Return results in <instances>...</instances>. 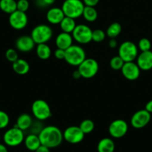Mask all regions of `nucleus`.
<instances>
[{
	"label": "nucleus",
	"mask_w": 152,
	"mask_h": 152,
	"mask_svg": "<svg viewBox=\"0 0 152 152\" xmlns=\"http://www.w3.org/2000/svg\"><path fill=\"white\" fill-rule=\"evenodd\" d=\"M41 145L49 148L58 147L63 140V132L58 127L55 126H48L43 127L38 134Z\"/></svg>",
	"instance_id": "1"
},
{
	"label": "nucleus",
	"mask_w": 152,
	"mask_h": 152,
	"mask_svg": "<svg viewBox=\"0 0 152 152\" xmlns=\"http://www.w3.org/2000/svg\"><path fill=\"white\" fill-rule=\"evenodd\" d=\"M86 58L84 49L77 45H72L65 50L64 60L72 66H78Z\"/></svg>",
	"instance_id": "2"
},
{
	"label": "nucleus",
	"mask_w": 152,
	"mask_h": 152,
	"mask_svg": "<svg viewBox=\"0 0 152 152\" xmlns=\"http://www.w3.org/2000/svg\"><path fill=\"white\" fill-rule=\"evenodd\" d=\"M145 109L146 111H148L150 114H152V99L147 102V104L145 105Z\"/></svg>",
	"instance_id": "40"
},
{
	"label": "nucleus",
	"mask_w": 152,
	"mask_h": 152,
	"mask_svg": "<svg viewBox=\"0 0 152 152\" xmlns=\"http://www.w3.org/2000/svg\"><path fill=\"white\" fill-rule=\"evenodd\" d=\"M24 144L25 148L31 151H35L41 145L38 134L31 133L24 139Z\"/></svg>",
	"instance_id": "19"
},
{
	"label": "nucleus",
	"mask_w": 152,
	"mask_h": 152,
	"mask_svg": "<svg viewBox=\"0 0 152 152\" xmlns=\"http://www.w3.org/2000/svg\"><path fill=\"white\" fill-rule=\"evenodd\" d=\"M128 131V124L122 119H117L111 122L108 128L109 134L113 138L119 139L126 135Z\"/></svg>",
	"instance_id": "10"
},
{
	"label": "nucleus",
	"mask_w": 152,
	"mask_h": 152,
	"mask_svg": "<svg viewBox=\"0 0 152 152\" xmlns=\"http://www.w3.org/2000/svg\"><path fill=\"white\" fill-rule=\"evenodd\" d=\"M151 120V114L145 109L139 110L134 113L131 119V124L134 129H142L145 127Z\"/></svg>",
	"instance_id": "13"
},
{
	"label": "nucleus",
	"mask_w": 152,
	"mask_h": 152,
	"mask_svg": "<svg viewBox=\"0 0 152 152\" xmlns=\"http://www.w3.org/2000/svg\"><path fill=\"white\" fill-rule=\"evenodd\" d=\"M53 36V31L49 25L40 24L37 25L32 29L31 37L35 44L47 43Z\"/></svg>",
	"instance_id": "5"
},
{
	"label": "nucleus",
	"mask_w": 152,
	"mask_h": 152,
	"mask_svg": "<svg viewBox=\"0 0 152 152\" xmlns=\"http://www.w3.org/2000/svg\"><path fill=\"white\" fill-rule=\"evenodd\" d=\"M54 55H55L56 59H60V60L64 59V58H65V50L61 48H57L56 50H55Z\"/></svg>",
	"instance_id": "36"
},
{
	"label": "nucleus",
	"mask_w": 152,
	"mask_h": 152,
	"mask_svg": "<svg viewBox=\"0 0 152 152\" xmlns=\"http://www.w3.org/2000/svg\"><path fill=\"white\" fill-rule=\"evenodd\" d=\"M99 65L95 59L92 58H86L77 66L81 77L84 79H91L95 77L98 72Z\"/></svg>",
	"instance_id": "8"
},
{
	"label": "nucleus",
	"mask_w": 152,
	"mask_h": 152,
	"mask_svg": "<svg viewBox=\"0 0 152 152\" xmlns=\"http://www.w3.org/2000/svg\"><path fill=\"white\" fill-rule=\"evenodd\" d=\"M79 127L84 134H88L93 132L94 129H95V123L92 120H89V119H86V120L81 121V123L79 125Z\"/></svg>",
	"instance_id": "28"
},
{
	"label": "nucleus",
	"mask_w": 152,
	"mask_h": 152,
	"mask_svg": "<svg viewBox=\"0 0 152 152\" xmlns=\"http://www.w3.org/2000/svg\"><path fill=\"white\" fill-rule=\"evenodd\" d=\"M73 37L71 34L61 32L57 36L55 39V45L58 48L66 50L72 45H73Z\"/></svg>",
	"instance_id": "18"
},
{
	"label": "nucleus",
	"mask_w": 152,
	"mask_h": 152,
	"mask_svg": "<svg viewBox=\"0 0 152 152\" xmlns=\"http://www.w3.org/2000/svg\"><path fill=\"white\" fill-rule=\"evenodd\" d=\"M36 53L39 59L42 60H46L49 59L52 55V49L48 45L47 43L38 44L36 47Z\"/></svg>",
	"instance_id": "23"
},
{
	"label": "nucleus",
	"mask_w": 152,
	"mask_h": 152,
	"mask_svg": "<svg viewBox=\"0 0 152 152\" xmlns=\"http://www.w3.org/2000/svg\"><path fill=\"white\" fill-rule=\"evenodd\" d=\"M82 16L84 18L86 21L89 22H93L98 18V12L95 7L92 6H86L85 5L84 9H83V14Z\"/></svg>",
	"instance_id": "26"
},
{
	"label": "nucleus",
	"mask_w": 152,
	"mask_h": 152,
	"mask_svg": "<svg viewBox=\"0 0 152 152\" xmlns=\"http://www.w3.org/2000/svg\"><path fill=\"white\" fill-rule=\"evenodd\" d=\"M106 33L101 29H95L92 31V41L95 42H101L106 38Z\"/></svg>",
	"instance_id": "30"
},
{
	"label": "nucleus",
	"mask_w": 152,
	"mask_h": 152,
	"mask_svg": "<svg viewBox=\"0 0 152 152\" xmlns=\"http://www.w3.org/2000/svg\"><path fill=\"white\" fill-rule=\"evenodd\" d=\"M63 140L70 144H77L82 142L85 134L79 126H72L66 128L63 132Z\"/></svg>",
	"instance_id": "11"
},
{
	"label": "nucleus",
	"mask_w": 152,
	"mask_h": 152,
	"mask_svg": "<svg viewBox=\"0 0 152 152\" xmlns=\"http://www.w3.org/2000/svg\"><path fill=\"white\" fill-rule=\"evenodd\" d=\"M72 77H73V78L75 79V80H78V79H80V77H81V75H80V72H79L78 70H77V71H75L74 72H73Z\"/></svg>",
	"instance_id": "41"
},
{
	"label": "nucleus",
	"mask_w": 152,
	"mask_h": 152,
	"mask_svg": "<svg viewBox=\"0 0 152 152\" xmlns=\"http://www.w3.org/2000/svg\"><path fill=\"white\" fill-rule=\"evenodd\" d=\"M0 141H1V135H0Z\"/></svg>",
	"instance_id": "43"
},
{
	"label": "nucleus",
	"mask_w": 152,
	"mask_h": 152,
	"mask_svg": "<svg viewBox=\"0 0 152 152\" xmlns=\"http://www.w3.org/2000/svg\"><path fill=\"white\" fill-rule=\"evenodd\" d=\"M12 68L16 74L19 75H25L30 71V65L26 60L18 59L12 63Z\"/></svg>",
	"instance_id": "20"
},
{
	"label": "nucleus",
	"mask_w": 152,
	"mask_h": 152,
	"mask_svg": "<svg viewBox=\"0 0 152 152\" xmlns=\"http://www.w3.org/2000/svg\"><path fill=\"white\" fill-rule=\"evenodd\" d=\"M140 68H139L137 62H125L121 69L122 75L125 79L130 81H134L137 80L140 75Z\"/></svg>",
	"instance_id": "14"
},
{
	"label": "nucleus",
	"mask_w": 152,
	"mask_h": 152,
	"mask_svg": "<svg viewBox=\"0 0 152 152\" xmlns=\"http://www.w3.org/2000/svg\"><path fill=\"white\" fill-rule=\"evenodd\" d=\"M137 64L142 71H149L152 68V51H142L138 54L137 58Z\"/></svg>",
	"instance_id": "16"
},
{
	"label": "nucleus",
	"mask_w": 152,
	"mask_h": 152,
	"mask_svg": "<svg viewBox=\"0 0 152 152\" xmlns=\"http://www.w3.org/2000/svg\"><path fill=\"white\" fill-rule=\"evenodd\" d=\"M65 15L61 7H52L46 13V19L52 25H60Z\"/></svg>",
	"instance_id": "17"
},
{
	"label": "nucleus",
	"mask_w": 152,
	"mask_h": 152,
	"mask_svg": "<svg viewBox=\"0 0 152 152\" xmlns=\"http://www.w3.org/2000/svg\"><path fill=\"white\" fill-rule=\"evenodd\" d=\"M24 132L16 126L7 129L3 135V141L7 146L16 147L24 142Z\"/></svg>",
	"instance_id": "6"
},
{
	"label": "nucleus",
	"mask_w": 152,
	"mask_h": 152,
	"mask_svg": "<svg viewBox=\"0 0 152 152\" xmlns=\"http://www.w3.org/2000/svg\"><path fill=\"white\" fill-rule=\"evenodd\" d=\"M5 57L9 62H12V63L19 59L17 51H16V50H15V49L13 48H9L6 50Z\"/></svg>",
	"instance_id": "33"
},
{
	"label": "nucleus",
	"mask_w": 152,
	"mask_h": 152,
	"mask_svg": "<svg viewBox=\"0 0 152 152\" xmlns=\"http://www.w3.org/2000/svg\"><path fill=\"white\" fill-rule=\"evenodd\" d=\"M33 123V119L28 114H22L18 117L15 126L19 128L23 132L28 130L31 128Z\"/></svg>",
	"instance_id": "21"
},
{
	"label": "nucleus",
	"mask_w": 152,
	"mask_h": 152,
	"mask_svg": "<svg viewBox=\"0 0 152 152\" xmlns=\"http://www.w3.org/2000/svg\"><path fill=\"white\" fill-rule=\"evenodd\" d=\"M138 47L131 41H125L119 46L118 55L125 62H134L138 56Z\"/></svg>",
	"instance_id": "7"
},
{
	"label": "nucleus",
	"mask_w": 152,
	"mask_h": 152,
	"mask_svg": "<svg viewBox=\"0 0 152 152\" xmlns=\"http://www.w3.org/2000/svg\"><path fill=\"white\" fill-rule=\"evenodd\" d=\"M10 123L9 115L4 111L0 110V129H4Z\"/></svg>",
	"instance_id": "32"
},
{
	"label": "nucleus",
	"mask_w": 152,
	"mask_h": 152,
	"mask_svg": "<svg viewBox=\"0 0 152 152\" xmlns=\"http://www.w3.org/2000/svg\"><path fill=\"white\" fill-rule=\"evenodd\" d=\"M29 1L28 0H18L16 1V9L19 11L26 13L29 8Z\"/></svg>",
	"instance_id": "34"
},
{
	"label": "nucleus",
	"mask_w": 152,
	"mask_h": 152,
	"mask_svg": "<svg viewBox=\"0 0 152 152\" xmlns=\"http://www.w3.org/2000/svg\"><path fill=\"white\" fill-rule=\"evenodd\" d=\"M125 62L123 61V59L117 55V56H115L110 59V66L114 71H121L122 66L124 65Z\"/></svg>",
	"instance_id": "29"
},
{
	"label": "nucleus",
	"mask_w": 152,
	"mask_h": 152,
	"mask_svg": "<svg viewBox=\"0 0 152 152\" xmlns=\"http://www.w3.org/2000/svg\"><path fill=\"white\" fill-rule=\"evenodd\" d=\"M34 152H50V148L43 145H40V146Z\"/></svg>",
	"instance_id": "39"
},
{
	"label": "nucleus",
	"mask_w": 152,
	"mask_h": 152,
	"mask_svg": "<svg viewBox=\"0 0 152 152\" xmlns=\"http://www.w3.org/2000/svg\"><path fill=\"white\" fill-rule=\"evenodd\" d=\"M0 152H8L6 145L0 143Z\"/></svg>",
	"instance_id": "42"
},
{
	"label": "nucleus",
	"mask_w": 152,
	"mask_h": 152,
	"mask_svg": "<svg viewBox=\"0 0 152 152\" xmlns=\"http://www.w3.org/2000/svg\"><path fill=\"white\" fill-rule=\"evenodd\" d=\"M31 112L35 119L39 121L46 120L52 117L50 105L44 99H36L31 105Z\"/></svg>",
	"instance_id": "4"
},
{
	"label": "nucleus",
	"mask_w": 152,
	"mask_h": 152,
	"mask_svg": "<svg viewBox=\"0 0 152 152\" xmlns=\"http://www.w3.org/2000/svg\"><path fill=\"white\" fill-rule=\"evenodd\" d=\"M0 9L4 13L10 14L16 10V0H0Z\"/></svg>",
	"instance_id": "25"
},
{
	"label": "nucleus",
	"mask_w": 152,
	"mask_h": 152,
	"mask_svg": "<svg viewBox=\"0 0 152 152\" xmlns=\"http://www.w3.org/2000/svg\"><path fill=\"white\" fill-rule=\"evenodd\" d=\"M8 21L12 28L20 31L27 26L28 23V18L26 13L16 10L10 13Z\"/></svg>",
	"instance_id": "12"
},
{
	"label": "nucleus",
	"mask_w": 152,
	"mask_h": 152,
	"mask_svg": "<svg viewBox=\"0 0 152 152\" xmlns=\"http://www.w3.org/2000/svg\"><path fill=\"white\" fill-rule=\"evenodd\" d=\"M138 49H139L142 52L150 50L151 48V43L150 40L147 38H142L138 42Z\"/></svg>",
	"instance_id": "31"
},
{
	"label": "nucleus",
	"mask_w": 152,
	"mask_h": 152,
	"mask_svg": "<svg viewBox=\"0 0 152 152\" xmlns=\"http://www.w3.org/2000/svg\"><path fill=\"white\" fill-rule=\"evenodd\" d=\"M83 2V4L86 6H92V7H95L97 4H98L100 0H82Z\"/></svg>",
	"instance_id": "37"
},
{
	"label": "nucleus",
	"mask_w": 152,
	"mask_h": 152,
	"mask_svg": "<svg viewBox=\"0 0 152 152\" xmlns=\"http://www.w3.org/2000/svg\"><path fill=\"white\" fill-rule=\"evenodd\" d=\"M115 143L111 138L104 137L98 142L97 145L98 152H114Z\"/></svg>",
	"instance_id": "22"
},
{
	"label": "nucleus",
	"mask_w": 152,
	"mask_h": 152,
	"mask_svg": "<svg viewBox=\"0 0 152 152\" xmlns=\"http://www.w3.org/2000/svg\"><path fill=\"white\" fill-rule=\"evenodd\" d=\"M122 32V25L119 22H113L109 25L106 31V35L110 39L116 38Z\"/></svg>",
	"instance_id": "27"
},
{
	"label": "nucleus",
	"mask_w": 152,
	"mask_h": 152,
	"mask_svg": "<svg viewBox=\"0 0 152 152\" xmlns=\"http://www.w3.org/2000/svg\"><path fill=\"white\" fill-rule=\"evenodd\" d=\"M84 7L85 4L82 0H65L61 8L65 16L76 19L82 16Z\"/></svg>",
	"instance_id": "3"
},
{
	"label": "nucleus",
	"mask_w": 152,
	"mask_h": 152,
	"mask_svg": "<svg viewBox=\"0 0 152 152\" xmlns=\"http://www.w3.org/2000/svg\"><path fill=\"white\" fill-rule=\"evenodd\" d=\"M55 0H36V4L39 7H46L52 5Z\"/></svg>",
	"instance_id": "35"
},
{
	"label": "nucleus",
	"mask_w": 152,
	"mask_h": 152,
	"mask_svg": "<svg viewBox=\"0 0 152 152\" xmlns=\"http://www.w3.org/2000/svg\"><path fill=\"white\" fill-rule=\"evenodd\" d=\"M35 42H34L31 36H21L16 40L15 45L19 51L23 53H28L31 51L34 48Z\"/></svg>",
	"instance_id": "15"
},
{
	"label": "nucleus",
	"mask_w": 152,
	"mask_h": 152,
	"mask_svg": "<svg viewBox=\"0 0 152 152\" xmlns=\"http://www.w3.org/2000/svg\"><path fill=\"white\" fill-rule=\"evenodd\" d=\"M75 19H72V18L68 17V16H65L61 21L60 23V27L63 32L68 33V34H72V31H74L75 28L76 27V22Z\"/></svg>",
	"instance_id": "24"
},
{
	"label": "nucleus",
	"mask_w": 152,
	"mask_h": 152,
	"mask_svg": "<svg viewBox=\"0 0 152 152\" xmlns=\"http://www.w3.org/2000/svg\"><path fill=\"white\" fill-rule=\"evenodd\" d=\"M92 30L84 24L76 25L72 33L73 39L81 45H86L90 42L92 41Z\"/></svg>",
	"instance_id": "9"
},
{
	"label": "nucleus",
	"mask_w": 152,
	"mask_h": 152,
	"mask_svg": "<svg viewBox=\"0 0 152 152\" xmlns=\"http://www.w3.org/2000/svg\"><path fill=\"white\" fill-rule=\"evenodd\" d=\"M108 45L110 48H116L118 45V42H117V41H116V38L110 39L109 40Z\"/></svg>",
	"instance_id": "38"
}]
</instances>
